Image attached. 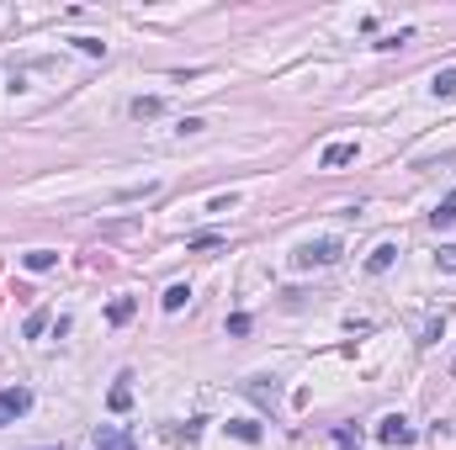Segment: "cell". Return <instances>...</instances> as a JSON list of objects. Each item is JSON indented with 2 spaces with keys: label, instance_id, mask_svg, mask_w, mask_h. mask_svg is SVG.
<instances>
[{
  "label": "cell",
  "instance_id": "1",
  "mask_svg": "<svg viewBox=\"0 0 456 450\" xmlns=\"http://www.w3.org/2000/svg\"><path fill=\"white\" fill-rule=\"evenodd\" d=\"M335 260H340V238H313V244H302L297 254H292L297 271H308V265H335Z\"/></svg>",
  "mask_w": 456,
  "mask_h": 450
},
{
  "label": "cell",
  "instance_id": "2",
  "mask_svg": "<svg viewBox=\"0 0 456 450\" xmlns=\"http://www.w3.org/2000/svg\"><path fill=\"white\" fill-rule=\"evenodd\" d=\"M27 408H32V392H27V387H6V392H0V429L16 424Z\"/></svg>",
  "mask_w": 456,
  "mask_h": 450
},
{
  "label": "cell",
  "instance_id": "3",
  "mask_svg": "<svg viewBox=\"0 0 456 450\" xmlns=\"http://www.w3.org/2000/svg\"><path fill=\"white\" fill-rule=\"evenodd\" d=\"M377 439H382V445H414V424H408V418H382V429H377Z\"/></svg>",
  "mask_w": 456,
  "mask_h": 450
},
{
  "label": "cell",
  "instance_id": "4",
  "mask_svg": "<svg viewBox=\"0 0 456 450\" xmlns=\"http://www.w3.org/2000/svg\"><path fill=\"white\" fill-rule=\"evenodd\" d=\"M356 159V143H329L324 154H318V170H340V165H350Z\"/></svg>",
  "mask_w": 456,
  "mask_h": 450
},
{
  "label": "cell",
  "instance_id": "5",
  "mask_svg": "<svg viewBox=\"0 0 456 450\" xmlns=\"http://www.w3.org/2000/svg\"><path fill=\"white\" fill-rule=\"evenodd\" d=\"M22 265H27L32 275H43V271H53V265H59V254H53V249H27Z\"/></svg>",
  "mask_w": 456,
  "mask_h": 450
},
{
  "label": "cell",
  "instance_id": "6",
  "mask_svg": "<svg viewBox=\"0 0 456 450\" xmlns=\"http://www.w3.org/2000/svg\"><path fill=\"white\" fill-rule=\"evenodd\" d=\"M430 223H435V228H451V223H456V191H445L441 202H435V212H430Z\"/></svg>",
  "mask_w": 456,
  "mask_h": 450
},
{
  "label": "cell",
  "instance_id": "7",
  "mask_svg": "<svg viewBox=\"0 0 456 450\" xmlns=\"http://www.w3.org/2000/svg\"><path fill=\"white\" fill-rule=\"evenodd\" d=\"M430 90H435V101H456V69H435Z\"/></svg>",
  "mask_w": 456,
  "mask_h": 450
},
{
  "label": "cell",
  "instance_id": "8",
  "mask_svg": "<svg viewBox=\"0 0 456 450\" xmlns=\"http://www.w3.org/2000/svg\"><path fill=\"white\" fill-rule=\"evenodd\" d=\"M186 302H192V286H186V281H175L165 296H159V308H165V313H180Z\"/></svg>",
  "mask_w": 456,
  "mask_h": 450
},
{
  "label": "cell",
  "instance_id": "9",
  "mask_svg": "<svg viewBox=\"0 0 456 450\" xmlns=\"http://www.w3.org/2000/svg\"><path fill=\"white\" fill-rule=\"evenodd\" d=\"M133 117H138V122H154L159 117V111H165V101H159V95H138V101H133Z\"/></svg>",
  "mask_w": 456,
  "mask_h": 450
},
{
  "label": "cell",
  "instance_id": "10",
  "mask_svg": "<svg viewBox=\"0 0 456 450\" xmlns=\"http://www.w3.org/2000/svg\"><path fill=\"white\" fill-rule=\"evenodd\" d=\"M393 260H398V249H393V244H377L372 254H366V271H372V275H382Z\"/></svg>",
  "mask_w": 456,
  "mask_h": 450
},
{
  "label": "cell",
  "instance_id": "11",
  "mask_svg": "<svg viewBox=\"0 0 456 450\" xmlns=\"http://www.w3.org/2000/svg\"><path fill=\"white\" fill-rule=\"evenodd\" d=\"M133 313H138V302H133V296H112V308H107V323H117V329H122V323H128Z\"/></svg>",
  "mask_w": 456,
  "mask_h": 450
},
{
  "label": "cell",
  "instance_id": "12",
  "mask_svg": "<svg viewBox=\"0 0 456 450\" xmlns=\"http://www.w3.org/2000/svg\"><path fill=\"white\" fill-rule=\"evenodd\" d=\"M228 435L244 439V445H255V439H260V424H255V418H234V424H228Z\"/></svg>",
  "mask_w": 456,
  "mask_h": 450
},
{
  "label": "cell",
  "instance_id": "13",
  "mask_svg": "<svg viewBox=\"0 0 456 450\" xmlns=\"http://www.w3.org/2000/svg\"><path fill=\"white\" fill-rule=\"evenodd\" d=\"M122 381H128V376H122ZM122 381H117V387L107 392V408H112V414H128V403H133V392L122 387Z\"/></svg>",
  "mask_w": 456,
  "mask_h": 450
},
{
  "label": "cell",
  "instance_id": "14",
  "mask_svg": "<svg viewBox=\"0 0 456 450\" xmlns=\"http://www.w3.org/2000/svg\"><path fill=\"white\" fill-rule=\"evenodd\" d=\"M96 450H128L122 429H101V435H96Z\"/></svg>",
  "mask_w": 456,
  "mask_h": 450
},
{
  "label": "cell",
  "instance_id": "15",
  "mask_svg": "<svg viewBox=\"0 0 456 450\" xmlns=\"http://www.w3.org/2000/svg\"><path fill=\"white\" fill-rule=\"evenodd\" d=\"M74 48L90 53V59H107V43H101V37H74Z\"/></svg>",
  "mask_w": 456,
  "mask_h": 450
},
{
  "label": "cell",
  "instance_id": "16",
  "mask_svg": "<svg viewBox=\"0 0 456 450\" xmlns=\"http://www.w3.org/2000/svg\"><path fill=\"white\" fill-rule=\"evenodd\" d=\"M335 445H340V450H361V435H356L350 424H340V429H335Z\"/></svg>",
  "mask_w": 456,
  "mask_h": 450
},
{
  "label": "cell",
  "instance_id": "17",
  "mask_svg": "<svg viewBox=\"0 0 456 450\" xmlns=\"http://www.w3.org/2000/svg\"><path fill=\"white\" fill-rule=\"evenodd\" d=\"M48 323H53V318H48V308H37L32 318H27V339H37V334L48 329Z\"/></svg>",
  "mask_w": 456,
  "mask_h": 450
},
{
  "label": "cell",
  "instance_id": "18",
  "mask_svg": "<svg viewBox=\"0 0 456 450\" xmlns=\"http://www.w3.org/2000/svg\"><path fill=\"white\" fill-rule=\"evenodd\" d=\"M228 334L244 339V334H250V313H228Z\"/></svg>",
  "mask_w": 456,
  "mask_h": 450
},
{
  "label": "cell",
  "instance_id": "19",
  "mask_svg": "<svg viewBox=\"0 0 456 450\" xmlns=\"http://www.w3.org/2000/svg\"><path fill=\"white\" fill-rule=\"evenodd\" d=\"M186 249H223V238L217 233H196V238H186Z\"/></svg>",
  "mask_w": 456,
  "mask_h": 450
},
{
  "label": "cell",
  "instance_id": "20",
  "mask_svg": "<svg viewBox=\"0 0 456 450\" xmlns=\"http://www.w3.org/2000/svg\"><path fill=\"white\" fill-rule=\"evenodd\" d=\"M435 260H441V271H456V244H441V254H435Z\"/></svg>",
  "mask_w": 456,
  "mask_h": 450
}]
</instances>
